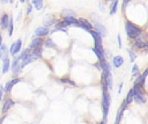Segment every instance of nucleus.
I'll list each match as a JSON object with an SVG mask.
<instances>
[{
    "mask_svg": "<svg viewBox=\"0 0 148 124\" xmlns=\"http://www.w3.org/2000/svg\"><path fill=\"white\" fill-rule=\"evenodd\" d=\"M125 31L130 39H135L142 34V28H140L139 25L134 24L131 21H126L125 22Z\"/></svg>",
    "mask_w": 148,
    "mask_h": 124,
    "instance_id": "1",
    "label": "nucleus"
},
{
    "mask_svg": "<svg viewBox=\"0 0 148 124\" xmlns=\"http://www.w3.org/2000/svg\"><path fill=\"white\" fill-rule=\"evenodd\" d=\"M111 104V96L109 94V89H103L102 94V109H103V118L106 119L109 114V108Z\"/></svg>",
    "mask_w": 148,
    "mask_h": 124,
    "instance_id": "2",
    "label": "nucleus"
},
{
    "mask_svg": "<svg viewBox=\"0 0 148 124\" xmlns=\"http://www.w3.org/2000/svg\"><path fill=\"white\" fill-rule=\"evenodd\" d=\"M133 94H134V101L139 104H142L146 102V94L143 92V88L139 87L138 85H134L133 86Z\"/></svg>",
    "mask_w": 148,
    "mask_h": 124,
    "instance_id": "3",
    "label": "nucleus"
},
{
    "mask_svg": "<svg viewBox=\"0 0 148 124\" xmlns=\"http://www.w3.org/2000/svg\"><path fill=\"white\" fill-rule=\"evenodd\" d=\"M148 45V37L146 35H140L138 38H135L134 41V48L141 50V49H146Z\"/></svg>",
    "mask_w": 148,
    "mask_h": 124,
    "instance_id": "4",
    "label": "nucleus"
},
{
    "mask_svg": "<svg viewBox=\"0 0 148 124\" xmlns=\"http://www.w3.org/2000/svg\"><path fill=\"white\" fill-rule=\"evenodd\" d=\"M21 59H18V57H15L14 60L12 61V67H10V71L13 72V75L14 76H18L20 72H21Z\"/></svg>",
    "mask_w": 148,
    "mask_h": 124,
    "instance_id": "5",
    "label": "nucleus"
},
{
    "mask_svg": "<svg viewBox=\"0 0 148 124\" xmlns=\"http://www.w3.org/2000/svg\"><path fill=\"white\" fill-rule=\"evenodd\" d=\"M21 48H22V41H21V39H17L16 42H14V43L10 45L9 53H10L12 56H15V54H17V53L21 51Z\"/></svg>",
    "mask_w": 148,
    "mask_h": 124,
    "instance_id": "6",
    "label": "nucleus"
},
{
    "mask_svg": "<svg viewBox=\"0 0 148 124\" xmlns=\"http://www.w3.org/2000/svg\"><path fill=\"white\" fill-rule=\"evenodd\" d=\"M79 24H80V28L83 29V30H86V31H90V30L94 29V25H92L88 20L82 19V17L79 19Z\"/></svg>",
    "mask_w": 148,
    "mask_h": 124,
    "instance_id": "7",
    "label": "nucleus"
},
{
    "mask_svg": "<svg viewBox=\"0 0 148 124\" xmlns=\"http://www.w3.org/2000/svg\"><path fill=\"white\" fill-rule=\"evenodd\" d=\"M147 75H148V67L143 71V73L138 78V79H135V81H134V85H138L139 87H141V88H143V86H145V82H146V79H147Z\"/></svg>",
    "mask_w": 148,
    "mask_h": 124,
    "instance_id": "8",
    "label": "nucleus"
},
{
    "mask_svg": "<svg viewBox=\"0 0 148 124\" xmlns=\"http://www.w3.org/2000/svg\"><path fill=\"white\" fill-rule=\"evenodd\" d=\"M44 43H45V41L43 39V37H38V36H37V37H35V38L31 41V43H30V46H29V48H30V49H32V50H34V49H36V48H42Z\"/></svg>",
    "mask_w": 148,
    "mask_h": 124,
    "instance_id": "9",
    "label": "nucleus"
},
{
    "mask_svg": "<svg viewBox=\"0 0 148 124\" xmlns=\"http://www.w3.org/2000/svg\"><path fill=\"white\" fill-rule=\"evenodd\" d=\"M51 31L49 30V27H39V28H37L36 30H35V35L36 36H38V37H45V36H47L49 34H50Z\"/></svg>",
    "mask_w": 148,
    "mask_h": 124,
    "instance_id": "10",
    "label": "nucleus"
},
{
    "mask_svg": "<svg viewBox=\"0 0 148 124\" xmlns=\"http://www.w3.org/2000/svg\"><path fill=\"white\" fill-rule=\"evenodd\" d=\"M94 30H95L96 32H98L102 37H105V36L108 35L106 28H105L103 24H101V23H95V24H94Z\"/></svg>",
    "mask_w": 148,
    "mask_h": 124,
    "instance_id": "11",
    "label": "nucleus"
},
{
    "mask_svg": "<svg viewBox=\"0 0 148 124\" xmlns=\"http://www.w3.org/2000/svg\"><path fill=\"white\" fill-rule=\"evenodd\" d=\"M54 23H57V19H56V16L53 14H49V15H46L44 17V25L45 27H50V25H52Z\"/></svg>",
    "mask_w": 148,
    "mask_h": 124,
    "instance_id": "12",
    "label": "nucleus"
},
{
    "mask_svg": "<svg viewBox=\"0 0 148 124\" xmlns=\"http://www.w3.org/2000/svg\"><path fill=\"white\" fill-rule=\"evenodd\" d=\"M21 81V78H15V79H12L10 81H8L6 85H5V92L6 93H9L12 90V88L14 87V85L18 83Z\"/></svg>",
    "mask_w": 148,
    "mask_h": 124,
    "instance_id": "13",
    "label": "nucleus"
},
{
    "mask_svg": "<svg viewBox=\"0 0 148 124\" xmlns=\"http://www.w3.org/2000/svg\"><path fill=\"white\" fill-rule=\"evenodd\" d=\"M9 21H10V16H8L7 14H3L0 19V27L1 29H7L9 25Z\"/></svg>",
    "mask_w": 148,
    "mask_h": 124,
    "instance_id": "14",
    "label": "nucleus"
},
{
    "mask_svg": "<svg viewBox=\"0 0 148 124\" xmlns=\"http://www.w3.org/2000/svg\"><path fill=\"white\" fill-rule=\"evenodd\" d=\"M14 104H15V102L12 100V99H6V101H5V103H3V107H2V112L3 114H6L7 111H9V109H12L13 107H14Z\"/></svg>",
    "mask_w": 148,
    "mask_h": 124,
    "instance_id": "15",
    "label": "nucleus"
},
{
    "mask_svg": "<svg viewBox=\"0 0 148 124\" xmlns=\"http://www.w3.org/2000/svg\"><path fill=\"white\" fill-rule=\"evenodd\" d=\"M39 57L38 56H36L35 53H31L27 59H24V60H22V63H21V67L23 68V67H25L27 65H29L30 63H32L34 60H36V59H38Z\"/></svg>",
    "mask_w": 148,
    "mask_h": 124,
    "instance_id": "16",
    "label": "nucleus"
},
{
    "mask_svg": "<svg viewBox=\"0 0 148 124\" xmlns=\"http://www.w3.org/2000/svg\"><path fill=\"white\" fill-rule=\"evenodd\" d=\"M123 64H124V58H123L121 56H116V57H113V59H112V65H113V67L119 68L120 66H123Z\"/></svg>",
    "mask_w": 148,
    "mask_h": 124,
    "instance_id": "17",
    "label": "nucleus"
},
{
    "mask_svg": "<svg viewBox=\"0 0 148 124\" xmlns=\"http://www.w3.org/2000/svg\"><path fill=\"white\" fill-rule=\"evenodd\" d=\"M12 67V61L9 60V58H6L2 60V73H7Z\"/></svg>",
    "mask_w": 148,
    "mask_h": 124,
    "instance_id": "18",
    "label": "nucleus"
},
{
    "mask_svg": "<svg viewBox=\"0 0 148 124\" xmlns=\"http://www.w3.org/2000/svg\"><path fill=\"white\" fill-rule=\"evenodd\" d=\"M88 32L92 36V38H94V43H102V38H103V37H102L98 32H96L94 29L90 30V31H88Z\"/></svg>",
    "mask_w": 148,
    "mask_h": 124,
    "instance_id": "19",
    "label": "nucleus"
},
{
    "mask_svg": "<svg viewBox=\"0 0 148 124\" xmlns=\"http://www.w3.org/2000/svg\"><path fill=\"white\" fill-rule=\"evenodd\" d=\"M32 53V49H25L24 51H22L20 54H18V59H21V60H24V59H27L30 54Z\"/></svg>",
    "mask_w": 148,
    "mask_h": 124,
    "instance_id": "20",
    "label": "nucleus"
},
{
    "mask_svg": "<svg viewBox=\"0 0 148 124\" xmlns=\"http://www.w3.org/2000/svg\"><path fill=\"white\" fill-rule=\"evenodd\" d=\"M6 58H8V49H7L6 45L2 44V45L0 46V59L3 60V59H6Z\"/></svg>",
    "mask_w": 148,
    "mask_h": 124,
    "instance_id": "21",
    "label": "nucleus"
},
{
    "mask_svg": "<svg viewBox=\"0 0 148 124\" xmlns=\"http://www.w3.org/2000/svg\"><path fill=\"white\" fill-rule=\"evenodd\" d=\"M103 73V72H102ZM105 74V79H106V83H108V88H109V90L110 89H112V87H113V81H112V73L110 72V73H104Z\"/></svg>",
    "mask_w": 148,
    "mask_h": 124,
    "instance_id": "22",
    "label": "nucleus"
},
{
    "mask_svg": "<svg viewBox=\"0 0 148 124\" xmlns=\"http://www.w3.org/2000/svg\"><path fill=\"white\" fill-rule=\"evenodd\" d=\"M118 9V0H113L110 6V15H114Z\"/></svg>",
    "mask_w": 148,
    "mask_h": 124,
    "instance_id": "23",
    "label": "nucleus"
},
{
    "mask_svg": "<svg viewBox=\"0 0 148 124\" xmlns=\"http://www.w3.org/2000/svg\"><path fill=\"white\" fill-rule=\"evenodd\" d=\"M31 3H32V6H34L37 10H40V9L43 8V6H44V1H43V0H32Z\"/></svg>",
    "mask_w": 148,
    "mask_h": 124,
    "instance_id": "24",
    "label": "nucleus"
},
{
    "mask_svg": "<svg viewBox=\"0 0 148 124\" xmlns=\"http://www.w3.org/2000/svg\"><path fill=\"white\" fill-rule=\"evenodd\" d=\"M60 82L61 83H65V85H69V86H73V87H75L76 86V83L74 82V81H72L68 76H62L61 79H60Z\"/></svg>",
    "mask_w": 148,
    "mask_h": 124,
    "instance_id": "25",
    "label": "nucleus"
},
{
    "mask_svg": "<svg viewBox=\"0 0 148 124\" xmlns=\"http://www.w3.org/2000/svg\"><path fill=\"white\" fill-rule=\"evenodd\" d=\"M126 103L127 104H131L133 101H134V94H133V89H130V92H128V94H127V96H126Z\"/></svg>",
    "mask_w": 148,
    "mask_h": 124,
    "instance_id": "26",
    "label": "nucleus"
},
{
    "mask_svg": "<svg viewBox=\"0 0 148 124\" xmlns=\"http://www.w3.org/2000/svg\"><path fill=\"white\" fill-rule=\"evenodd\" d=\"M44 45H45L46 48H51V49H57V46H56L54 42L52 41V38H46V41H45Z\"/></svg>",
    "mask_w": 148,
    "mask_h": 124,
    "instance_id": "27",
    "label": "nucleus"
},
{
    "mask_svg": "<svg viewBox=\"0 0 148 124\" xmlns=\"http://www.w3.org/2000/svg\"><path fill=\"white\" fill-rule=\"evenodd\" d=\"M61 14L64 16H75V13L73 10H71V9H62Z\"/></svg>",
    "mask_w": 148,
    "mask_h": 124,
    "instance_id": "28",
    "label": "nucleus"
},
{
    "mask_svg": "<svg viewBox=\"0 0 148 124\" xmlns=\"http://www.w3.org/2000/svg\"><path fill=\"white\" fill-rule=\"evenodd\" d=\"M8 35H9V37L13 35V29H14V25H13V17L10 16V21H9V25H8Z\"/></svg>",
    "mask_w": 148,
    "mask_h": 124,
    "instance_id": "29",
    "label": "nucleus"
},
{
    "mask_svg": "<svg viewBox=\"0 0 148 124\" xmlns=\"http://www.w3.org/2000/svg\"><path fill=\"white\" fill-rule=\"evenodd\" d=\"M32 53H35L36 56H38L40 58L42 57V53H43V49L42 48H36V49L32 50Z\"/></svg>",
    "mask_w": 148,
    "mask_h": 124,
    "instance_id": "30",
    "label": "nucleus"
},
{
    "mask_svg": "<svg viewBox=\"0 0 148 124\" xmlns=\"http://www.w3.org/2000/svg\"><path fill=\"white\" fill-rule=\"evenodd\" d=\"M127 52H128V54H130V58H131V61L132 63H134V60L136 59V54L132 51V50H127Z\"/></svg>",
    "mask_w": 148,
    "mask_h": 124,
    "instance_id": "31",
    "label": "nucleus"
},
{
    "mask_svg": "<svg viewBox=\"0 0 148 124\" xmlns=\"http://www.w3.org/2000/svg\"><path fill=\"white\" fill-rule=\"evenodd\" d=\"M32 7H34L32 3H29V5H28V7H27V12H25L27 15H30V14H31V9H32Z\"/></svg>",
    "mask_w": 148,
    "mask_h": 124,
    "instance_id": "32",
    "label": "nucleus"
},
{
    "mask_svg": "<svg viewBox=\"0 0 148 124\" xmlns=\"http://www.w3.org/2000/svg\"><path fill=\"white\" fill-rule=\"evenodd\" d=\"M131 1H132V0H123V10H124V12H125L126 6H127V5H128Z\"/></svg>",
    "mask_w": 148,
    "mask_h": 124,
    "instance_id": "33",
    "label": "nucleus"
},
{
    "mask_svg": "<svg viewBox=\"0 0 148 124\" xmlns=\"http://www.w3.org/2000/svg\"><path fill=\"white\" fill-rule=\"evenodd\" d=\"M135 72H139V66H138L136 64H134V66L132 67V74L135 73Z\"/></svg>",
    "mask_w": 148,
    "mask_h": 124,
    "instance_id": "34",
    "label": "nucleus"
},
{
    "mask_svg": "<svg viewBox=\"0 0 148 124\" xmlns=\"http://www.w3.org/2000/svg\"><path fill=\"white\" fill-rule=\"evenodd\" d=\"M3 92H5V87L0 86V102H1V100H2V95H3Z\"/></svg>",
    "mask_w": 148,
    "mask_h": 124,
    "instance_id": "35",
    "label": "nucleus"
},
{
    "mask_svg": "<svg viewBox=\"0 0 148 124\" xmlns=\"http://www.w3.org/2000/svg\"><path fill=\"white\" fill-rule=\"evenodd\" d=\"M117 39H118V45H119V48H121V37H120L119 34H118V36H117Z\"/></svg>",
    "mask_w": 148,
    "mask_h": 124,
    "instance_id": "36",
    "label": "nucleus"
},
{
    "mask_svg": "<svg viewBox=\"0 0 148 124\" xmlns=\"http://www.w3.org/2000/svg\"><path fill=\"white\" fill-rule=\"evenodd\" d=\"M121 88H123V83L119 85V88H118V93H119V94H120V92H121Z\"/></svg>",
    "mask_w": 148,
    "mask_h": 124,
    "instance_id": "37",
    "label": "nucleus"
},
{
    "mask_svg": "<svg viewBox=\"0 0 148 124\" xmlns=\"http://www.w3.org/2000/svg\"><path fill=\"white\" fill-rule=\"evenodd\" d=\"M0 1H1L2 3H7V2H9L10 0H0Z\"/></svg>",
    "mask_w": 148,
    "mask_h": 124,
    "instance_id": "38",
    "label": "nucleus"
},
{
    "mask_svg": "<svg viewBox=\"0 0 148 124\" xmlns=\"http://www.w3.org/2000/svg\"><path fill=\"white\" fill-rule=\"evenodd\" d=\"M2 45V35L0 34V46Z\"/></svg>",
    "mask_w": 148,
    "mask_h": 124,
    "instance_id": "39",
    "label": "nucleus"
},
{
    "mask_svg": "<svg viewBox=\"0 0 148 124\" xmlns=\"http://www.w3.org/2000/svg\"><path fill=\"white\" fill-rule=\"evenodd\" d=\"M98 124H106V123H105V119H103V121H102V122H99Z\"/></svg>",
    "mask_w": 148,
    "mask_h": 124,
    "instance_id": "40",
    "label": "nucleus"
},
{
    "mask_svg": "<svg viewBox=\"0 0 148 124\" xmlns=\"http://www.w3.org/2000/svg\"><path fill=\"white\" fill-rule=\"evenodd\" d=\"M103 1H105V2H112L113 0H103Z\"/></svg>",
    "mask_w": 148,
    "mask_h": 124,
    "instance_id": "41",
    "label": "nucleus"
},
{
    "mask_svg": "<svg viewBox=\"0 0 148 124\" xmlns=\"http://www.w3.org/2000/svg\"><path fill=\"white\" fill-rule=\"evenodd\" d=\"M146 53H148V45H147V48H146Z\"/></svg>",
    "mask_w": 148,
    "mask_h": 124,
    "instance_id": "42",
    "label": "nucleus"
},
{
    "mask_svg": "<svg viewBox=\"0 0 148 124\" xmlns=\"http://www.w3.org/2000/svg\"><path fill=\"white\" fill-rule=\"evenodd\" d=\"M20 1H21V2H24V1H25V0H20Z\"/></svg>",
    "mask_w": 148,
    "mask_h": 124,
    "instance_id": "43",
    "label": "nucleus"
}]
</instances>
